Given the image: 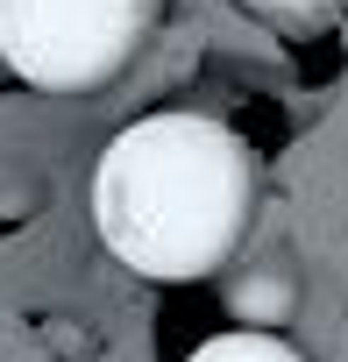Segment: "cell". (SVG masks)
<instances>
[{
	"label": "cell",
	"instance_id": "6da1fadb",
	"mask_svg": "<svg viewBox=\"0 0 348 362\" xmlns=\"http://www.w3.org/2000/svg\"><path fill=\"white\" fill-rule=\"evenodd\" d=\"M256 214L249 142L214 114H142L128 121L93 170V228L100 242L156 277L185 284L235 256Z\"/></svg>",
	"mask_w": 348,
	"mask_h": 362
},
{
	"label": "cell",
	"instance_id": "7a4b0ae2",
	"mask_svg": "<svg viewBox=\"0 0 348 362\" xmlns=\"http://www.w3.org/2000/svg\"><path fill=\"white\" fill-rule=\"evenodd\" d=\"M163 0H0V57L36 93H100L156 36Z\"/></svg>",
	"mask_w": 348,
	"mask_h": 362
},
{
	"label": "cell",
	"instance_id": "3957f363",
	"mask_svg": "<svg viewBox=\"0 0 348 362\" xmlns=\"http://www.w3.org/2000/svg\"><path fill=\"white\" fill-rule=\"evenodd\" d=\"M228 313H235L249 334H277V327L298 313V284H291V270H277V263L242 270V277L228 284Z\"/></svg>",
	"mask_w": 348,
	"mask_h": 362
},
{
	"label": "cell",
	"instance_id": "277c9868",
	"mask_svg": "<svg viewBox=\"0 0 348 362\" xmlns=\"http://www.w3.org/2000/svg\"><path fill=\"white\" fill-rule=\"evenodd\" d=\"M185 362H306L291 341H277V334H249V327H235V334H214V341H199Z\"/></svg>",
	"mask_w": 348,
	"mask_h": 362
},
{
	"label": "cell",
	"instance_id": "5b68a950",
	"mask_svg": "<svg viewBox=\"0 0 348 362\" xmlns=\"http://www.w3.org/2000/svg\"><path fill=\"white\" fill-rule=\"evenodd\" d=\"M249 15H263V22H291V29H306V22H327L341 0H242Z\"/></svg>",
	"mask_w": 348,
	"mask_h": 362
}]
</instances>
